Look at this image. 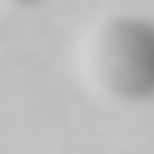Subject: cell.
<instances>
[{
    "label": "cell",
    "mask_w": 154,
    "mask_h": 154,
    "mask_svg": "<svg viewBox=\"0 0 154 154\" xmlns=\"http://www.w3.org/2000/svg\"><path fill=\"white\" fill-rule=\"evenodd\" d=\"M107 79L122 94L145 98L154 94V28L140 19H126L107 33Z\"/></svg>",
    "instance_id": "cell-1"
}]
</instances>
